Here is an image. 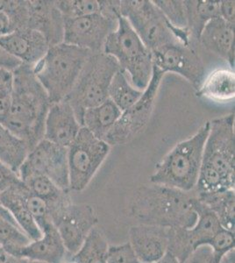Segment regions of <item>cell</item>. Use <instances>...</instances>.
<instances>
[{"instance_id":"obj_1","label":"cell","mask_w":235,"mask_h":263,"mask_svg":"<svg viewBox=\"0 0 235 263\" xmlns=\"http://www.w3.org/2000/svg\"><path fill=\"white\" fill-rule=\"evenodd\" d=\"M51 103L33 68L21 64L12 72V99L0 124L24 141L30 149L44 137L46 116Z\"/></svg>"},{"instance_id":"obj_2","label":"cell","mask_w":235,"mask_h":263,"mask_svg":"<svg viewBox=\"0 0 235 263\" xmlns=\"http://www.w3.org/2000/svg\"><path fill=\"white\" fill-rule=\"evenodd\" d=\"M196 196L152 183L140 186L129 204V213L140 224L186 230L197 220L194 207Z\"/></svg>"},{"instance_id":"obj_3","label":"cell","mask_w":235,"mask_h":263,"mask_svg":"<svg viewBox=\"0 0 235 263\" xmlns=\"http://www.w3.org/2000/svg\"><path fill=\"white\" fill-rule=\"evenodd\" d=\"M209 129L207 121L195 135L176 144L156 165L150 177L151 183L185 192L196 188Z\"/></svg>"},{"instance_id":"obj_4","label":"cell","mask_w":235,"mask_h":263,"mask_svg":"<svg viewBox=\"0 0 235 263\" xmlns=\"http://www.w3.org/2000/svg\"><path fill=\"white\" fill-rule=\"evenodd\" d=\"M91 51L62 42L51 46L33 68L51 104L63 101L74 87Z\"/></svg>"},{"instance_id":"obj_5","label":"cell","mask_w":235,"mask_h":263,"mask_svg":"<svg viewBox=\"0 0 235 263\" xmlns=\"http://www.w3.org/2000/svg\"><path fill=\"white\" fill-rule=\"evenodd\" d=\"M103 52L115 58L119 69L128 76L136 89L142 91L146 89L153 75L152 52L122 16L116 29L108 36Z\"/></svg>"},{"instance_id":"obj_6","label":"cell","mask_w":235,"mask_h":263,"mask_svg":"<svg viewBox=\"0 0 235 263\" xmlns=\"http://www.w3.org/2000/svg\"><path fill=\"white\" fill-rule=\"evenodd\" d=\"M121 16L126 18L151 52L176 43L191 45L187 29H179L170 24L153 1H121Z\"/></svg>"},{"instance_id":"obj_7","label":"cell","mask_w":235,"mask_h":263,"mask_svg":"<svg viewBox=\"0 0 235 263\" xmlns=\"http://www.w3.org/2000/svg\"><path fill=\"white\" fill-rule=\"evenodd\" d=\"M119 70L115 58L109 54L93 53L84 63L73 89L64 100L71 106L82 126L84 111L108 99V89L113 76Z\"/></svg>"},{"instance_id":"obj_8","label":"cell","mask_w":235,"mask_h":263,"mask_svg":"<svg viewBox=\"0 0 235 263\" xmlns=\"http://www.w3.org/2000/svg\"><path fill=\"white\" fill-rule=\"evenodd\" d=\"M110 151V146L82 126L68 147L69 190L83 192L92 182Z\"/></svg>"},{"instance_id":"obj_9","label":"cell","mask_w":235,"mask_h":263,"mask_svg":"<svg viewBox=\"0 0 235 263\" xmlns=\"http://www.w3.org/2000/svg\"><path fill=\"white\" fill-rule=\"evenodd\" d=\"M164 72L154 67L149 85L135 104L122 111L116 124L108 133L105 141L109 146L124 145L134 140L148 125L152 115L155 99L164 78Z\"/></svg>"},{"instance_id":"obj_10","label":"cell","mask_w":235,"mask_h":263,"mask_svg":"<svg viewBox=\"0 0 235 263\" xmlns=\"http://www.w3.org/2000/svg\"><path fill=\"white\" fill-rule=\"evenodd\" d=\"M202 164L207 165L235 183L234 112L209 121Z\"/></svg>"},{"instance_id":"obj_11","label":"cell","mask_w":235,"mask_h":263,"mask_svg":"<svg viewBox=\"0 0 235 263\" xmlns=\"http://www.w3.org/2000/svg\"><path fill=\"white\" fill-rule=\"evenodd\" d=\"M51 219L67 252L75 254L98 223V217L89 204H77L70 200L51 209Z\"/></svg>"},{"instance_id":"obj_12","label":"cell","mask_w":235,"mask_h":263,"mask_svg":"<svg viewBox=\"0 0 235 263\" xmlns=\"http://www.w3.org/2000/svg\"><path fill=\"white\" fill-rule=\"evenodd\" d=\"M21 181L33 175L48 177L63 191H69L68 148L42 139L30 150L18 172Z\"/></svg>"},{"instance_id":"obj_13","label":"cell","mask_w":235,"mask_h":263,"mask_svg":"<svg viewBox=\"0 0 235 263\" xmlns=\"http://www.w3.org/2000/svg\"><path fill=\"white\" fill-rule=\"evenodd\" d=\"M153 64L164 74L175 73L185 78L196 90L206 78L205 64L191 45L176 43L153 51Z\"/></svg>"},{"instance_id":"obj_14","label":"cell","mask_w":235,"mask_h":263,"mask_svg":"<svg viewBox=\"0 0 235 263\" xmlns=\"http://www.w3.org/2000/svg\"><path fill=\"white\" fill-rule=\"evenodd\" d=\"M117 26V22L108 21L98 12L80 18H64L63 42L92 53H100Z\"/></svg>"},{"instance_id":"obj_15","label":"cell","mask_w":235,"mask_h":263,"mask_svg":"<svg viewBox=\"0 0 235 263\" xmlns=\"http://www.w3.org/2000/svg\"><path fill=\"white\" fill-rule=\"evenodd\" d=\"M0 45L22 64L33 68L44 57L50 46L38 31L22 28L0 38Z\"/></svg>"},{"instance_id":"obj_16","label":"cell","mask_w":235,"mask_h":263,"mask_svg":"<svg viewBox=\"0 0 235 263\" xmlns=\"http://www.w3.org/2000/svg\"><path fill=\"white\" fill-rule=\"evenodd\" d=\"M169 229L138 224L129 230V244L141 263H156L169 250Z\"/></svg>"},{"instance_id":"obj_17","label":"cell","mask_w":235,"mask_h":263,"mask_svg":"<svg viewBox=\"0 0 235 263\" xmlns=\"http://www.w3.org/2000/svg\"><path fill=\"white\" fill-rule=\"evenodd\" d=\"M80 124L66 100L51 104L46 116L43 139L59 147H68L78 136Z\"/></svg>"},{"instance_id":"obj_18","label":"cell","mask_w":235,"mask_h":263,"mask_svg":"<svg viewBox=\"0 0 235 263\" xmlns=\"http://www.w3.org/2000/svg\"><path fill=\"white\" fill-rule=\"evenodd\" d=\"M27 27L42 33L50 47L63 42L64 18L55 1H29Z\"/></svg>"},{"instance_id":"obj_19","label":"cell","mask_w":235,"mask_h":263,"mask_svg":"<svg viewBox=\"0 0 235 263\" xmlns=\"http://www.w3.org/2000/svg\"><path fill=\"white\" fill-rule=\"evenodd\" d=\"M68 254L57 228L51 223L42 230V238L31 241L13 256L36 262L61 263Z\"/></svg>"},{"instance_id":"obj_20","label":"cell","mask_w":235,"mask_h":263,"mask_svg":"<svg viewBox=\"0 0 235 263\" xmlns=\"http://www.w3.org/2000/svg\"><path fill=\"white\" fill-rule=\"evenodd\" d=\"M234 27L221 17H218L207 23L197 41L206 50L226 61L233 70Z\"/></svg>"},{"instance_id":"obj_21","label":"cell","mask_w":235,"mask_h":263,"mask_svg":"<svg viewBox=\"0 0 235 263\" xmlns=\"http://www.w3.org/2000/svg\"><path fill=\"white\" fill-rule=\"evenodd\" d=\"M122 111L111 99H106L100 105L88 108L83 112L82 126L101 141L116 124Z\"/></svg>"},{"instance_id":"obj_22","label":"cell","mask_w":235,"mask_h":263,"mask_svg":"<svg viewBox=\"0 0 235 263\" xmlns=\"http://www.w3.org/2000/svg\"><path fill=\"white\" fill-rule=\"evenodd\" d=\"M21 182L22 181L0 194V199L4 206L12 214L21 230L33 241L42 238V232L22 200L19 189Z\"/></svg>"},{"instance_id":"obj_23","label":"cell","mask_w":235,"mask_h":263,"mask_svg":"<svg viewBox=\"0 0 235 263\" xmlns=\"http://www.w3.org/2000/svg\"><path fill=\"white\" fill-rule=\"evenodd\" d=\"M196 95L216 102L234 99L235 74L231 69H219L205 78Z\"/></svg>"},{"instance_id":"obj_24","label":"cell","mask_w":235,"mask_h":263,"mask_svg":"<svg viewBox=\"0 0 235 263\" xmlns=\"http://www.w3.org/2000/svg\"><path fill=\"white\" fill-rule=\"evenodd\" d=\"M187 30L191 40L198 41L203 29L208 22L220 17V1L185 0Z\"/></svg>"},{"instance_id":"obj_25","label":"cell","mask_w":235,"mask_h":263,"mask_svg":"<svg viewBox=\"0 0 235 263\" xmlns=\"http://www.w3.org/2000/svg\"><path fill=\"white\" fill-rule=\"evenodd\" d=\"M30 150L24 141L0 124V162L18 174Z\"/></svg>"},{"instance_id":"obj_26","label":"cell","mask_w":235,"mask_h":263,"mask_svg":"<svg viewBox=\"0 0 235 263\" xmlns=\"http://www.w3.org/2000/svg\"><path fill=\"white\" fill-rule=\"evenodd\" d=\"M107 239L99 228H94L77 253L72 254L75 263H106Z\"/></svg>"},{"instance_id":"obj_27","label":"cell","mask_w":235,"mask_h":263,"mask_svg":"<svg viewBox=\"0 0 235 263\" xmlns=\"http://www.w3.org/2000/svg\"><path fill=\"white\" fill-rule=\"evenodd\" d=\"M142 92V90H138L132 84L128 76L119 69L111 81L108 89V99H111L120 111H124L139 100Z\"/></svg>"},{"instance_id":"obj_28","label":"cell","mask_w":235,"mask_h":263,"mask_svg":"<svg viewBox=\"0 0 235 263\" xmlns=\"http://www.w3.org/2000/svg\"><path fill=\"white\" fill-rule=\"evenodd\" d=\"M198 198L217 216L224 229L234 233V190Z\"/></svg>"},{"instance_id":"obj_29","label":"cell","mask_w":235,"mask_h":263,"mask_svg":"<svg viewBox=\"0 0 235 263\" xmlns=\"http://www.w3.org/2000/svg\"><path fill=\"white\" fill-rule=\"evenodd\" d=\"M30 192L47 201L51 207L69 200L68 191L59 188L52 180L42 175H33L23 180Z\"/></svg>"},{"instance_id":"obj_30","label":"cell","mask_w":235,"mask_h":263,"mask_svg":"<svg viewBox=\"0 0 235 263\" xmlns=\"http://www.w3.org/2000/svg\"><path fill=\"white\" fill-rule=\"evenodd\" d=\"M19 189L25 205L42 232L46 226L53 223L51 219L50 204L44 199L37 197L33 192H30L24 182H21Z\"/></svg>"},{"instance_id":"obj_31","label":"cell","mask_w":235,"mask_h":263,"mask_svg":"<svg viewBox=\"0 0 235 263\" xmlns=\"http://www.w3.org/2000/svg\"><path fill=\"white\" fill-rule=\"evenodd\" d=\"M31 241L18 224L0 218V248H3L5 251L14 255Z\"/></svg>"},{"instance_id":"obj_32","label":"cell","mask_w":235,"mask_h":263,"mask_svg":"<svg viewBox=\"0 0 235 263\" xmlns=\"http://www.w3.org/2000/svg\"><path fill=\"white\" fill-rule=\"evenodd\" d=\"M55 3L65 18H80L98 12V3L96 0H61Z\"/></svg>"},{"instance_id":"obj_33","label":"cell","mask_w":235,"mask_h":263,"mask_svg":"<svg viewBox=\"0 0 235 263\" xmlns=\"http://www.w3.org/2000/svg\"><path fill=\"white\" fill-rule=\"evenodd\" d=\"M153 3L161 11L170 24L179 28L187 29V18L185 1L180 0H154Z\"/></svg>"},{"instance_id":"obj_34","label":"cell","mask_w":235,"mask_h":263,"mask_svg":"<svg viewBox=\"0 0 235 263\" xmlns=\"http://www.w3.org/2000/svg\"><path fill=\"white\" fill-rule=\"evenodd\" d=\"M208 247L211 248L215 257L221 260L226 253L234 249V233L222 228Z\"/></svg>"},{"instance_id":"obj_35","label":"cell","mask_w":235,"mask_h":263,"mask_svg":"<svg viewBox=\"0 0 235 263\" xmlns=\"http://www.w3.org/2000/svg\"><path fill=\"white\" fill-rule=\"evenodd\" d=\"M106 263H141L138 260L129 242L111 246L108 248Z\"/></svg>"},{"instance_id":"obj_36","label":"cell","mask_w":235,"mask_h":263,"mask_svg":"<svg viewBox=\"0 0 235 263\" xmlns=\"http://www.w3.org/2000/svg\"><path fill=\"white\" fill-rule=\"evenodd\" d=\"M98 13L108 21L117 22L121 17V1L101 0L98 1Z\"/></svg>"},{"instance_id":"obj_37","label":"cell","mask_w":235,"mask_h":263,"mask_svg":"<svg viewBox=\"0 0 235 263\" xmlns=\"http://www.w3.org/2000/svg\"><path fill=\"white\" fill-rule=\"evenodd\" d=\"M21 182L18 174L0 162V194Z\"/></svg>"},{"instance_id":"obj_38","label":"cell","mask_w":235,"mask_h":263,"mask_svg":"<svg viewBox=\"0 0 235 263\" xmlns=\"http://www.w3.org/2000/svg\"><path fill=\"white\" fill-rule=\"evenodd\" d=\"M12 99V75L0 84V117L7 114Z\"/></svg>"},{"instance_id":"obj_39","label":"cell","mask_w":235,"mask_h":263,"mask_svg":"<svg viewBox=\"0 0 235 263\" xmlns=\"http://www.w3.org/2000/svg\"><path fill=\"white\" fill-rule=\"evenodd\" d=\"M21 62L9 54L5 48L0 45V69L13 72L21 65Z\"/></svg>"},{"instance_id":"obj_40","label":"cell","mask_w":235,"mask_h":263,"mask_svg":"<svg viewBox=\"0 0 235 263\" xmlns=\"http://www.w3.org/2000/svg\"><path fill=\"white\" fill-rule=\"evenodd\" d=\"M220 17L227 23L235 26V2L232 0L220 1Z\"/></svg>"},{"instance_id":"obj_41","label":"cell","mask_w":235,"mask_h":263,"mask_svg":"<svg viewBox=\"0 0 235 263\" xmlns=\"http://www.w3.org/2000/svg\"><path fill=\"white\" fill-rule=\"evenodd\" d=\"M0 263H28V260L13 256L0 248Z\"/></svg>"},{"instance_id":"obj_42","label":"cell","mask_w":235,"mask_h":263,"mask_svg":"<svg viewBox=\"0 0 235 263\" xmlns=\"http://www.w3.org/2000/svg\"><path fill=\"white\" fill-rule=\"evenodd\" d=\"M12 32L9 20L2 11H0V38Z\"/></svg>"},{"instance_id":"obj_43","label":"cell","mask_w":235,"mask_h":263,"mask_svg":"<svg viewBox=\"0 0 235 263\" xmlns=\"http://www.w3.org/2000/svg\"><path fill=\"white\" fill-rule=\"evenodd\" d=\"M0 218H4L7 221L12 222L13 224H18L17 222L15 221L14 218L12 217V214L10 213L9 211L4 206L3 203L1 202V199H0Z\"/></svg>"},{"instance_id":"obj_44","label":"cell","mask_w":235,"mask_h":263,"mask_svg":"<svg viewBox=\"0 0 235 263\" xmlns=\"http://www.w3.org/2000/svg\"><path fill=\"white\" fill-rule=\"evenodd\" d=\"M220 263H234V249L226 253L221 259Z\"/></svg>"},{"instance_id":"obj_45","label":"cell","mask_w":235,"mask_h":263,"mask_svg":"<svg viewBox=\"0 0 235 263\" xmlns=\"http://www.w3.org/2000/svg\"><path fill=\"white\" fill-rule=\"evenodd\" d=\"M156 263H180L176 258L174 257V255L170 254V252L168 251L165 256H164L161 260H159Z\"/></svg>"},{"instance_id":"obj_46","label":"cell","mask_w":235,"mask_h":263,"mask_svg":"<svg viewBox=\"0 0 235 263\" xmlns=\"http://www.w3.org/2000/svg\"><path fill=\"white\" fill-rule=\"evenodd\" d=\"M12 72L4 70V69H0V84H2L4 81H6L7 78L12 77Z\"/></svg>"},{"instance_id":"obj_47","label":"cell","mask_w":235,"mask_h":263,"mask_svg":"<svg viewBox=\"0 0 235 263\" xmlns=\"http://www.w3.org/2000/svg\"><path fill=\"white\" fill-rule=\"evenodd\" d=\"M72 254H68L66 256L65 259L62 261L61 263H75L74 260H72L71 257Z\"/></svg>"},{"instance_id":"obj_48","label":"cell","mask_w":235,"mask_h":263,"mask_svg":"<svg viewBox=\"0 0 235 263\" xmlns=\"http://www.w3.org/2000/svg\"><path fill=\"white\" fill-rule=\"evenodd\" d=\"M28 263H42V262H36V261H29V260H28Z\"/></svg>"}]
</instances>
